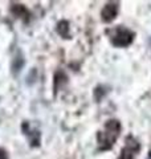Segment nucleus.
I'll list each match as a JSON object with an SVG mask.
<instances>
[{
  "label": "nucleus",
  "mask_w": 151,
  "mask_h": 159,
  "mask_svg": "<svg viewBox=\"0 0 151 159\" xmlns=\"http://www.w3.org/2000/svg\"><path fill=\"white\" fill-rule=\"evenodd\" d=\"M131 33L126 32V31H121L117 37H114V44L115 45H127V44L131 41Z\"/></svg>",
  "instance_id": "nucleus-1"
},
{
  "label": "nucleus",
  "mask_w": 151,
  "mask_h": 159,
  "mask_svg": "<svg viewBox=\"0 0 151 159\" xmlns=\"http://www.w3.org/2000/svg\"><path fill=\"white\" fill-rule=\"evenodd\" d=\"M115 12H117V7L113 6V4H109V6L105 7V9L102 11V16L106 21H109V20H112L115 16Z\"/></svg>",
  "instance_id": "nucleus-2"
},
{
  "label": "nucleus",
  "mask_w": 151,
  "mask_h": 159,
  "mask_svg": "<svg viewBox=\"0 0 151 159\" xmlns=\"http://www.w3.org/2000/svg\"><path fill=\"white\" fill-rule=\"evenodd\" d=\"M0 159H7V155H6V152H4L3 150H0Z\"/></svg>",
  "instance_id": "nucleus-3"
}]
</instances>
